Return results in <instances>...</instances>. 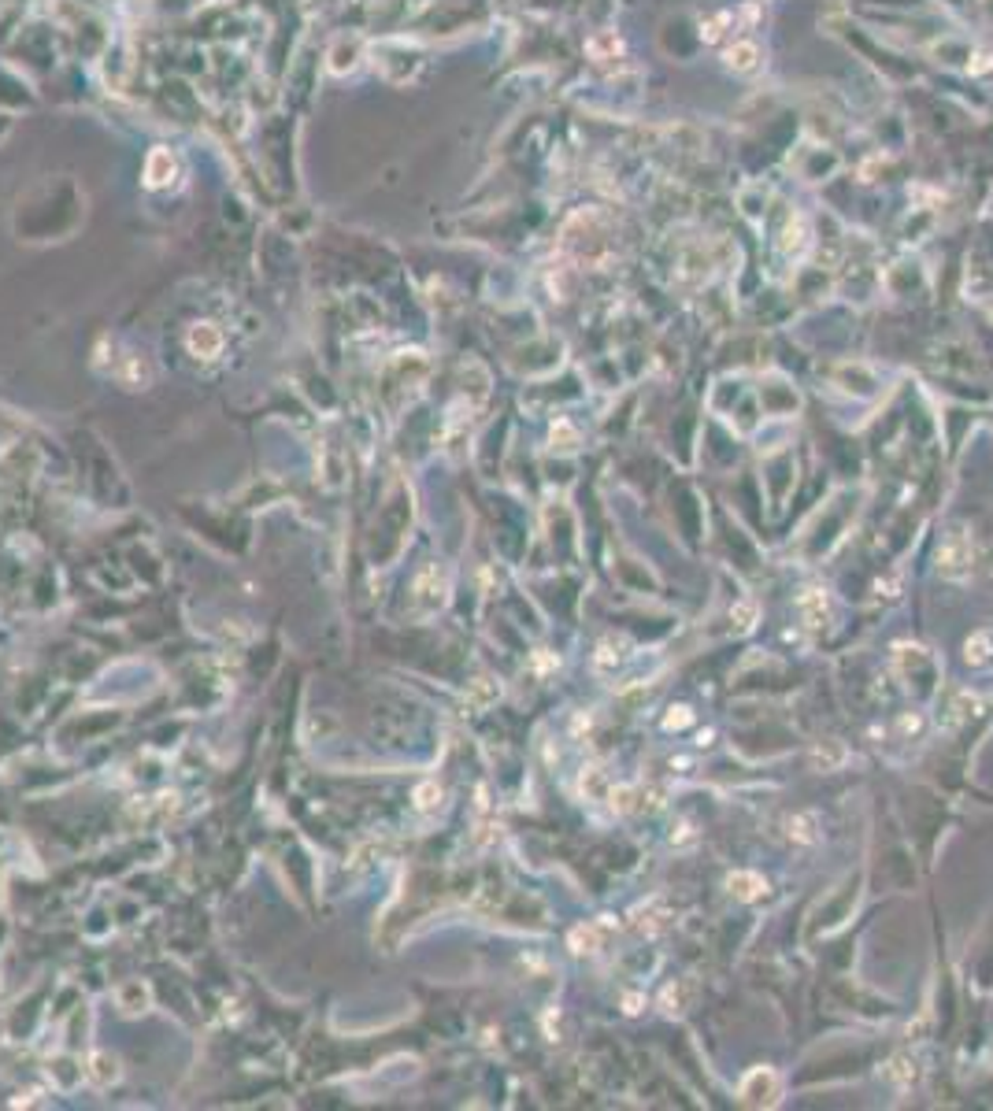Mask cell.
<instances>
[{"instance_id": "1", "label": "cell", "mask_w": 993, "mask_h": 1111, "mask_svg": "<svg viewBox=\"0 0 993 1111\" xmlns=\"http://www.w3.org/2000/svg\"><path fill=\"white\" fill-rule=\"evenodd\" d=\"M975 571V545L968 527H949L938 545V574L945 582H968Z\"/></svg>"}, {"instance_id": "2", "label": "cell", "mask_w": 993, "mask_h": 1111, "mask_svg": "<svg viewBox=\"0 0 993 1111\" xmlns=\"http://www.w3.org/2000/svg\"><path fill=\"white\" fill-rule=\"evenodd\" d=\"M779 1093H783V1082L774 1074V1067H753L738 1086V1100L745 1107H771L779 1100Z\"/></svg>"}, {"instance_id": "3", "label": "cell", "mask_w": 993, "mask_h": 1111, "mask_svg": "<svg viewBox=\"0 0 993 1111\" xmlns=\"http://www.w3.org/2000/svg\"><path fill=\"white\" fill-rule=\"evenodd\" d=\"M693 1000H697V978L693 974H682V978H675V982H667L664 990H660V997H657V1004H660V1011L664 1015H686L690 1008H693Z\"/></svg>"}, {"instance_id": "4", "label": "cell", "mask_w": 993, "mask_h": 1111, "mask_svg": "<svg viewBox=\"0 0 993 1111\" xmlns=\"http://www.w3.org/2000/svg\"><path fill=\"white\" fill-rule=\"evenodd\" d=\"M797 611H801V619L809 630H823L834 619V604H830L827 590H804L797 597Z\"/></svg>"}, {"instance_id": "5", "label": "cell", "mask_w": 993, "mask_h": 1111, "mask_svg": "<svg viewBox=\"0 0 993 1111\" xmlns=\"http://www.w3.org/2000/svg\"><path fill=\"white\" fill-rule=\"evenodd\" d=\"M979 707H982V700H979L975 693H968V689H953L949 704L938 712V730H956L964 719L979 715Z\"/></svg>"}, {"instance_id": "6", "label": "cell", "mask_w": 993, "mask_h": 1111, "mask_svg": "<svg viewBox=\"0 0 993 1111\" xmlns=\"http://www.w3.org/2000/svg\"><path fill=\"white\" fill-rule=\"evenodd\" d=\"M667 922H671V911H667V904H664L660 897L645 901V904H641V908H634V915H631V926H634L638 934H645V938L660 934Z\"/></svg>"}, {"instance_id": "7", "label": "cell", "mask_w": 993, "mask_h": 1111, "mask_svg": "<svg viewBox=\"0 0 993 1111\" xmlns=\"http://www.w3.org/2000/svg\"><path fill=\"white\" fill-rule=\"evenodd\" d=\"M727 893L741 904H756L764 893H767V882L756 875V871H730L727 875Z\"/></svg>"}, {"instance_id": "8", "label": "cell", "mask_w": 993, "mask_h": 1111, "mask_svg": "<svg viewBox=\"0 0 993 1111\" xmlns=\"http://www.w3.org/2000/svg\"><path fill=\"white\" fill-rule=\"evenodd\" d=\"M612 919L608 922H582V926H575L571 930V952H578V955H594L597 948H601V938H604V930H612Z\"/></svg>"}, {"instance_id": "9", "label": "cell", "mask_w": 993, "mask_h": 1111, "mask_svg": "<svg viewBox=\"0 0 993 1111\" xmlns=\"http://www.w3.org/2000/svg\"><path fill=\"white\" fill-rule=\"evenodd\" d=\"M786 833L793 845H816L819 841V815L816 812H793L786 819Z\"/></svg>"}, {"instance_id": "10", "label": "cell", "mask_w": 993, "mask_h": 1111, "mask_svg": "<svg viewBox=\"0 0 993 1111\" xmlns=\"http://www.w3.org/2000/svg\"><path fill=\"white\" fill-rule=\"evenodd\" d=\"M886 1078L897 1086V1089H912L919 1082V1060L908 1056V1053H897L890 1063H886Z\"/></svg>"}, {"instance_id": "11", "label": "cell", "mask_w": 993, "mask_h": 1111, "mask_svg": "<svg viewBox=\"0 0 993 1111\" xmlns=\"http://www.w3.org/2000/svg\"><path fill=\"white\" fill-rule=\"evenodd\" d=\"M727 67L738 71V75L756 71V67H760V49H756L753 41H734V45L727 49Z\"/></svg>"}, {"instance_id": "12", "label": "cell", "mask_w": 993, "mask_h": 1111, "mask_svg": "<svg viewBox=\"0 0 993 1111\" xmlns=\"http://www.w3.org/2000/svg\"><path fill=\"white\" fill-rule=\"evenodd\" d=\"M760 623V604L753 597H741L734 608H730V627L734 634H753Z\"/></svg>"}, {"instance_id": "13", "label": "cell", "mask_w": 993, "mask_h": 1111, "mask_svg": "<svg viewBox=\"0 0 993 1111\" xmlns=\"http://www.w3.org/2000/svg\"><path fill=\"white\" fill-rule=\"evenodd\" d=\"M809 760H812V767H816V770H837V767H842V763L849 760V752H845L842 741H823V745H816V749H812V756H809Z\"/></svg>"}, {"instance_id": "14", "label": "cell", "mask_w": 993, "mask_h": 1111, "mask_svg": "<svg viewBox=\"0 0 993 1111\" xmlns=\"http://www.w3.org/2000/svg\"><path fill=\"white\" fill-rule=\"evenodd\" d=\"M964 660L971 667H986L993 660V634L989 630H975L968 641H964Z\"/></svg>"}, {"instance_id": "15", "label": "cell", "mask_w": 993, "mask_h": 1111, "mask_svg": "<svg viewBox=\"0 0 993 1111\" xmlns=\"http://www.w3.org/2000/svg\"><path fill=\"white\" fill-rule=\"evenodd\" d=\"M627 660V641L623 637H604L601 648H597V667L601 671H612Z\"/></svg>"}, {"instance_id": "16", "label": "cell", "mask_w": 993, "mask_h": 1111, "mask_svg": "<svg viewBox=\"0 0 993 1111\" xmlns=\"http://www.w3.org/2000/svg\"><path fill=\"white\" fill-rule=\"evenodd\" d=\"M582 793L594 796V800H608L612 786H608V778H604L601 767H586V770H582Z\"/></svg>"}, {"instance_id": "17", "label": "cell", "mask_w": 993, "mask_h": 1111, "mask_svg": "<svg viewBox=\"0 0 993 1111\" xmlns=\"http://www.w3.org/2000/svg\"><path fill=\"white\" fill-rule=\"evenodd\" d=\"M219 345H223V337H219V333H215V330H211L208 323H204V326H197V330L190 333V349H193V352H204V356H215V352H219Z\"/></svg>"}, {"instance_id": "18", "label": "cell", "mask_w": 993, "mask_h": 1111, "mask_svg": "<svg viewBox=\"0 0 993 1111\" xmlns=\"http://www.w3.org/2000/svg\"><path fill=\"white\" fill-rule=\"evenodd\" d=\"M167 171H174V160H171V152H164V148H157L148 156V185H164L171 174Z\"/></svg>"}, {"instance_id": "19", "label": "cell", "mask_w": 993, "mask_h": 1111, "mask_svg": "<svg viewBox=\"0 0 993 1111\" xmlns=\"http://www.w3.org/2000/svg\"><path fill=\"white\" fill-rule=\"evenodd\" d=\"M693 723V707L690 704H675L671 712L664 715V730H686Z\"/></svg>"}, {"instance_id": "20", "label": "cell", "mask_w": 993, "mask_h": 1111, "mask_svg": "<svg viewBox=\"0 0 993 1111\" xmlns=\"http://www.w3.org/2000/svg\"><path fill=\"white\" fill-rule=\"evenodd\" d=\"M552 445H556V449H575V445H578V430H575L568 419H560V422L552 426Z\"/></svg>"}, {"instance_id": "21", "label": "cell", "mask_w": 993, "mask_h": 1111, "mask_svg": "<svg viewBox=\"0 0 993 1111\" xmlns=\"http://www.w3.org/2000/svg\"><path fill=\"white\" fill-rule=\"evenodd\" d=\"M589 52H594L597 59H604V52H615V56H619V52H623V41H619L615 34H601V38L589 41Z\"/></svg>"}, {"instance_id": "22", "label": "cell", "mask_w": 993, "mask_h": 1111, "mask_svg": "<svg viewBox=\"0 0 993 1111\" xmlns=\"http://www.w3.org/2000/svg\"><path fill=\"white\" fill-rule=\"evenodd\" d=\"M623 1004H627V1011H631V1015H634V1011H641V997H638V993L623 997Z\"/></svg>"}]
</instances>
